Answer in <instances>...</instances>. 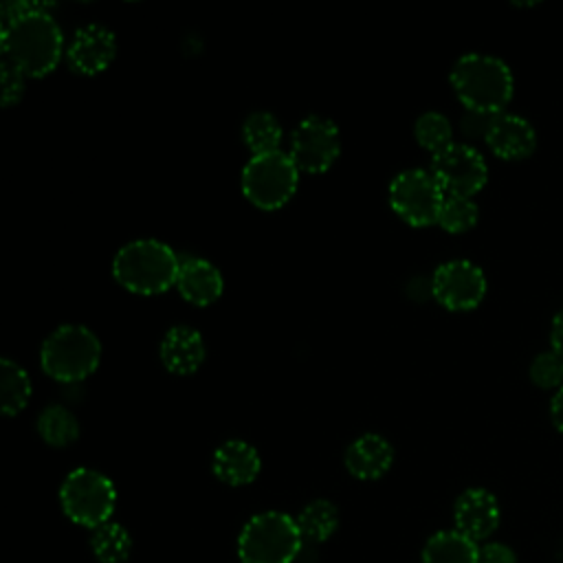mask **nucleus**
Here are the masks:
<instances>
[{"instance_id":"5701e85b","label":"nucleus","mask_w":563,"mask_h":563,"mask_svg":"<svg viewBox=\"0 0 563 563\" xmlns=\"http://www.w3.org/2000/svg\"><path fill=\"white\" fill-rule=\"evenodd\" d=\"M37 431L51 446H66L77 440L79 424L75 416L62 405H48L37 418Z\"/></svg>"},{"instance_id":"412c9836","label":"nucleus","mask_w":563,"mask_h":563,"mask_svg":"<svg viewBox=\"0 0 563 563\" xmlns=\"http://www.w3.org/2000/svg\"><path fill=\"white\" fill-rule=\"evenodd\" d=\"M303 539L325 541L339 526V510L328 499L310 501L295 519Z\"/></svg>"},{"instance_id":"1a4fd4ad","label":"nucleus","mask_w":563,"mask_h":563,"mask_svg":"<svg viewBox=\"0 0 563 563\" xmlns=\"http://www.w3.org/2000/svg\"><path fill=\"white\" fill-rule=\"evenodd\" d=\"M431 174L444 194L471 198L486 185L488 167L475 147L451 143L446 150L433 154Z\"/></svg>"},{"instance_id":"7ed1b4c3","label":"nucleus","mask_w":563,"mask_h":563,"mask_svg":"<svg viewBox=\"0 0 563 563\" xmlns=\"http://www.w3.org/2000/svg\"><path fill=\"white\" fill-rule=\"evenodd\" d=\"M180 262L174 251L156 240H136L125 244L112 264L121 286L139 295H156L176 284Z\"/></svg>"},{"instance_id":"6ab92c4d","label":"nucleus","mask_w":563,"mask_h":563,"mask_svg":"<svg viewBox=\"0 0 563 563\" xmlns=\"http://www.w3.org/2000/svg\"><path fill=\"white\" fill-rule=\"evenodd\" d=\"M422 563H479V545L457 530H442L424 543Z\"/></svg>"},{"instance_id":"393cba45","label":"nucleus","mask_w":563,"mask_h":563,"mask_svg":"<svg viewBox=\"0 0 563 563\" xmlns=\"http://www.w3.org/2000/svg\"><path fill=\"white\" fill-rule=\"evenodd\" d=\"M477 222V205L464 196H446L438 216V224L449 233L468 231Z\"/></svg>"},{"instance_id":"a211bd4d","label":"nucleus","mask_w":563,"mask_h":563,"mask_svg":"<svg viewBox=\"0 0 563 563\" xmlns=\"http://www.w3.org/2000/svg\"><path fill=\"white\" fill-rule=\"evenodd\" d=\"M176 286L187 301H191L196 306H207L220 297L222 277H220L218 268L213 264H209L207 260L191 257L180 264Z\"/></svg>"},{"instance_id":"f8f14e48","label":"nucleus","mask_w":563,"mask_h":563,"mask_svg":"<svg viewBox=\"0 0 563 563\" xmlns=\"http://www.w3.org/2000/svg\"><path fill=\"white\" fill-rule=\"evenodd\" d=\"M499 504L493 493L486 488H468L464 490L453 510L455 530L468 537L471 541H484L490 537L499 526Z\"/></svg>"},{"instance_id":"b1692460","label":"nucleus","mask_w":563,"mask_h":563,"mask_svg":"<svg viewBox=\"0 0 563 563\" xmlns=\"http://www.w3.org/2000/svg\"><path fill=\"white\" fill-rule=\"evenodd\" d=\"M244 134V143L253 150V154H266V152H275L279 141H282V128L277 123V119L268 112H255L244 121L242 128Z\"/></svg>"},{"instance_id":"4be33fe9","label":"nucleus","mask_w":563,"mask_h":563,"mask_svg":"<svg viewBox=\"0 0 563 563\" xmlns=\"http://www.w3.org/2000/svg\"><path fill=\"white\" fill-rule=\"evenodd\" d=\"M90 548H92V554L97 556V561H101V563H123L130 556L132 539L123 526L108 521V523L95 528V532L90 537Z\"/></svg>"},{"instance_id":"dca6fc26","label":"nucleus","mask_w":563,"mask_h":563,"mask_svg":"<svg viewBox=\"0 0 563 563\" xmlns=\"http://www.w3.org/2000/svg\"><path fill=\"white\" fill-rule=\"evenodd\" d=\"M213 473L229 486L251 484L260 473V455L251 444L229 440L213 453Z\"/></svg>"},{"instance_id":"7c9ffc66","label":"nucleus","mask_w":563,"mask_h":563,"mask_svg":"<svg viewBox=\"0 0 563 563\" xmlns=\"http://www.w3.org/2000/svg\"><path fill=\"white\" fill-rule=\"evenodd\" d=\"M550 418H552L554 427L563 433V385L556 389V394L550 402Z\"/></svg>"},{"instance_id":"f03ea898","label":"nucleus","mask_w":563,"mask_h":563,"mask_svg":"<svg viewBox=\"0 0 563 563\" xmlns=\"http://www.w3.org/2000/svg\"><path fill=\"white\" fill-rule=\"evenodd\" d=\"M451 84L457 99L479 114H499L512 97V73L493 55L468 53L451 70Z\"/></svg>"},{"instance_id":"cd10ccee","label":"nucleus","mask_w":563,"mask_h":563,"mask_svg":"<svg viewBox=\"0 0 563 563\" xmlns=\"http://www.w3.org/2000/svg\"><path fill=\"white\" fill-rule=\"evenodd\" d=\"M24 73H20L15 66L9 62H2V106L9 108L13 106L24 90Z\"/></svg>"},{"instance_id":"9b49d317","label":"nucleus","mask_w":563,"mask_h":563,"mask_svg":"<svg viewBox=\"0 0 563 563\" xmlns=\"http://www.w3.org/2000/svg\"><path fill=\"white\" fill-rule=\"evenodd\" d=\"M435 299L449 310H471L486 295L484 273L468 260H453L433 273Z\"/></svg>"},{"instance_id":"2eb2a0df","label":"nucleus","mask_w":563,"mask_h":563,"mask_svg":"<svg viewBox=\"0 0 563 563\" xmlns=\"http://www.w3.org/2000/svg\"><path fill=\"white\" fill-rule=\"evenodd\" d=\"M391 460H394L391 444L376 433L361 435L350 444L345 453V466L358 479H378L389 471Z\"/></svg>"},{"instance_id":"c85d7f7f","label":"nucleus","mask_w":563,"mask_h":563,"mask_svg":"<svg viewBox=\"0 0 563 563\" xmlns=\"http://www.w3.org/2000/svg\"><path fill=\"white\" fill-rule=\"evenodd\" d=\"M479 563H517V556L510 545L490 541L479 548Z\"/></svg>"},{"instance_id":"423d86ee","label":"nucleus","mask_w":563,"mask_h":563,"mask_svg":"<svg viewBox=\"0 0 563 563\" xmlns=\"http://www.w3.org/2000/svg\"><path fill=\"white\" fill-rule=\"evenodd\" d=\"M117 501L112 482L92 468H77L68 473L59 488V504L64 515L86 528L108 523Z\"/></svg>"},{"instance_id":"aec40b11","label":"nucleus","mask_w":563,"mask_h":563,"mask_svg":"<svg viewBox=\"0 0 563 563\" xmlns=\"http://www.w3.org/2000/svg\"><path fill=\"white\" fill-rule=\"evenodd\" d=\"M31 396L29 374L13 361H0V407L7 416H15L24 409Z\"/></svg>"},{"instance_id":"39448f33","label":"nucleus","mask_w":563,"mask_h":563,"mask_svg":"<svg viewBox=\"0 0 563 563\" xmlns=\"http://www.w3.org/2000/svg\"><path fill=\"white\" fill-rule=\"evenodd\" d=\"M101 345L84 325H62L42 345V367L62 383L86 378L99 365Z\"/></svg>"},{"instance_id":"ddd939ff","label":"nucleus","mask_w":563,"mask_h":563,"mask_svg":"<svg viewBox=\"0 0 563 563\" xmlns=\"http://www.w3.org/2000/svg\"><path fill=\"white\" fill-rule=\"evenodd\" d=\"M486 143L499 158L519 161L534 152L537 134L534 128L519 114L499 112L490 119L486 130Z\"/></svg>"},{"instance_id":"c756f323","label":"nucleus","mask_w":563,"mask_h":563,"mask_svg":"<svg viewBox=\"0 0 563 563\" xmlns=\"http://www.w3.org/2000/svg\"><path fill=\"white\" fill-rule=\"evenodd\" d=\"M550 343H552V350L563 356V308L554 314L552 319V330H550Z\"/></svg>"},{"instance_id":"0eeeda50","label":"nucleus","mask_w":563,"mask_h":563,"mask_svg":"<svg viewBox=\"0 0 563 563\" xmlns=\"http://www.w3.org/2000/svg\"><path fill=\"white\" fill-rule=\"evenodd\" d=\"M297 165L279 150L253 156L242 172V191L260 209H277L297 189Z\"/></svg>"},{"instance_id":"a878e982","label":"nucleus","mask_w":563,"mask_h":563,"mask_svg":"<svg viewBox=\"0 0 563 563\" xmlns=\"http://www.w3.org/2000/svg\"><path fill=\"white\" fill-rule=\"evenodd\" d=\"M451 136H453L451 123L440 112H427V114H422L416 121V139H418V143L424 150L433 152V154L446 150L451 145Z\"/></svg>"},{"instance_id":"9d476101","label":"nucleus","mask_w":563,"mask_h":563,"mask_svg":"<svg viewBox=\"0 0 563 563\" xmlns=\"http://www.w3.org/2000/svg\"><path fill=\"white\" fill-rule=\"evenodd\" d=\"M341 139L332 121L321 117L303 119L290 139V158L297 169L319 174L325 172L339 156Z\"/></svg>"},{"instance_id":"f3484780","label":"nucleus","mask_w":563,"mask_h":563,"mask_svg":"<svg viewBox=\"0 0 563 563\" xmlns=\"http://www.w3.org/2000/svg\"><path fill=\"white\" fill-rule=\"evenodd\" d=\"M161 358L174 374H194L205 361L202 336L187 325L172 328L161 343Z\"/></svg>"},{"instance_id":"bb28decb","label":"nucleus","mask_w":563,"mask_h":563,"mask_svg":"<svg viewBox=\"0 0 563 563\" xmlns=\"http://www.w3.org/2000/svg\"><path fill=\"white\" fill-rule=\"evenodd\" d=\"M530 378L534 385L543 389L561 387L563 385V356H559L554 350L541 352L530 363Z\"/></svg>"},{"instance_id":"4468645a","label":"nucleus","mask_w":563,"mask_h":563,"mask_svg":"<svg viewBox=\"0 0 563 563\" xmlns=\"http://www.w3.org/2000/svg\"><path fill=\"white\" fill-rule=\"evenodd\" d=\"M117 42L112 31L99 24L81 26L68 48V64L81 75H97L114 59Z\"/></svg>"},{"instance_id":"6e6552de","label":"nucleus","mask_w":563,"mask_h":563,"mask_svg":"<svg viewBox=\"0 0 563 563\" xmlns=\"http://www.w3.org/2000/svg\"><path fill=\"white\" fill-rule=\"evenodd\" d=\"M444 198L446 196L433 174L422 169L402 172L389 185V202L394 211L413 227L438 222Z\"/></svg>"},{"instance_id":"f257e3e1","label":"nucleus","mask_w":563,"mask_h":563,"mask_svg":"<svg viewBox=\"0 0 563 563\" xmlns=\"http://www.w3.org/2000/svg\"><path fill=\"white\" fill-rule=\"evenodd\" d=\"M62 31L44 4L11 2L2 7L4 62L26 77L51 73L62 55Z\"/></svg>"},{"instance_id":"20e7f679","label":"nucleus","mask_w":563,"mask_h":563,"mask_svg":"<svg viewBox=\"0 0 563 563\" xmlns=\"http://www.w3.org/2000/svg\"><path fill=\"white\" fill-rule=\"evenodd\" d=\"M303 545L297 521L277 510L251 517L238 537L242 563H292Z\"/></svg>"}]
</instances>
